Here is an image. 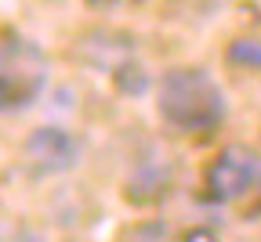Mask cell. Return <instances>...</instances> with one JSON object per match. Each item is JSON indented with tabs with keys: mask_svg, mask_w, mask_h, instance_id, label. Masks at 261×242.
<instances>
[{
	"mask_svg": "<svg viewBox=\"0 0 261 242\" xmlns=\"http://www.w3.org/2000/svg\"><path fill=\"white\" fill-rule=\"evenodd\" d=\"M160 116L185 134H200L221 123L225 94L203 69H171L156 90Z\"/></svg>",
	"mask_w": 261,
	"mask_h": 242,
	"instance_id": "obj_1",
	"label": "cell"
},
{
	"mask_svg": "<svg viewBox=\"0 0 261 242\" xmlns=\"http://www.w3.org/2000/svg\"><path fill=\"white\" fill-rule=\"evenodd\" d=\"M44 83V58L33 44L0 47V109H22Z\"/></svg>",
	"mask_w": 261,
	"mask_h": 242,
	"instance_id": "obj_2",
	"label": "cell"
},
{
	"mask_svg": "<svg viewBox=\"0 0 261 242\" xmlns=\"http://www.w3.org/2000/svg\"><path fill=\"white\" fill-rule=\"evenodd\" d=\"M261 185V159L247 148H225L207 170V195L214 202H232Z\"/></svg>",
	"mask_w": 261,
	"mask_h": 242,
	"instance_id": "obj_3",
	"label": "cell"
},
{
	"mask_svg": "<svg viewBox=\"0 0 261 242\" xmlns=\"http://www.w3.org/2000/svg\"><path fill=\"white\" fill-rule=\"evenodd\" d=\"M25 156L37 163V170L47 174H62V170H73L80 159V141L73 134H65L58 127H40L29 134L25 141Z\"/></svg>",
	"mask_w": 261,
	"mask_h": 242,
	"instance_id": "obj_4",
	"label": "cell"
},
{
	"mask_svg": "<svg viewBox=\"0 0 261 242\" xmlns=\"http://www.w3.org/2000/svg\"><path fill=\"white\" fill-rule=\"evenodd\" d=\"M228 62L240 65V69H261V40L257 37L236 40L232 47H228Z\"/></svg>",
	"mask_w": 261,
	"mask_h": 242,
	"instance_id": "obj_5",
	"label": "cell"
}]
</instances>
